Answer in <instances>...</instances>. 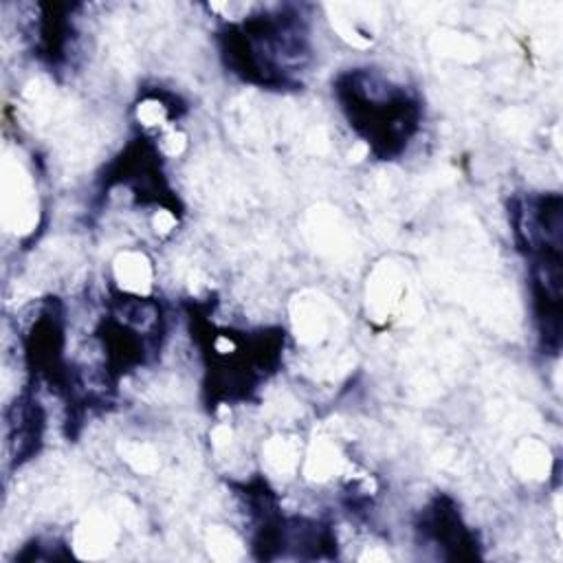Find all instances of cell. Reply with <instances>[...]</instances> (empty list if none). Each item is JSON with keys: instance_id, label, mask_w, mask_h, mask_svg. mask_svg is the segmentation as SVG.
<instances>
[{"instance_id": "obj_1", "label": "cell", "mask_w": 563, "mask_h": 563, "mask_svg": "<svg viewBox=\"0 0 563 563\" xmlns=\"http://www.w3.org/2000/svg\"><path fill=\"white\" fill-rule=\"evenodd\" d=\"M336 95L350 125L380 158L402 152L418 128L420 106L402 86L369 70H352L336 81Z\"/></svg>"}, {"instance_id": "obj_2", "label": "cell", "mask_w": 563, "mask_h": 563, "mask_svg": "<svg viewBox=\"0 0 563 563\" xmlns=\"http://www.w3.org/2000/svg\"><path fill=\"white\" fill-rule=\"evenodd\" d=\"M224 55L244 79L284 86L290 81V73L299 70L310 57L308 35L297 15H253L227 29Z\"/></svg>"}]
</instances>
